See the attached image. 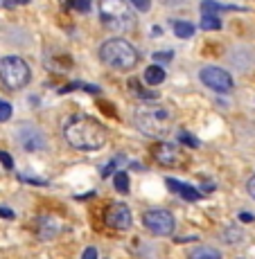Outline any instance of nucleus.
I'll return each instance as SVG.
<instances>
[{"instance_id":"bb28decb","label":"nucleus","mask_w":255,"mask_h":259,"mask_svg":"<svg viewBox=\"0 0 255 259\" xmlns=\"http://www.w3.org/2000/svg\"><path fill=\"white\" fill-rule=\"evenodd\" d=\"M0 217H5V219H14V212L9 210V207H3V205H0Z\"/></svg>"},{"instance_id":"ddd939ff","label":"nucleus","mask_w":255,"mask_h":259,"mask_svg":"<svg viewBox=\"0 0 255 259\" xmlns=\"http://www.w3.org/2000/svg\"><path fill=\"white\" fill-rule=\"evenodd\" d=\"M190 259H222V252L217 248H210V246H199L190 252Z\"/></svg>"},{"instance_id":"2eb2a0df","label":"nucleus","mask_w":255,"mask_h":259,"mask_svg":"<svg viewBox=\"0 0 255 259\" xmlns=\"http://www.w3.org/2000/svg\"><path fill=\"white\" fill-rule=\"evenodd\" d=\"M235 5H222V3H214V0H203L201 3V14H212V12H235Z\"/></svg>"},{"instance_id":"393cba45","label":"nucleus","mask_w":255,"mask_h":259,"mask_svg":"<svg viewBox=\"0 0 255 259\" xmlns=\"http://www.w3.org/2000/svg\"><path fill=\"white\" fill-rule=\"evenodd\" d=\"M246 189H248V196H251L253 198V201H255V176L251 178V181H248L246 183Z\"/></svg>"},{"instance_id":"0eeeda50","label":"nucleus","mask_w":255,"mask_h":259,"mask_svg":"<svg viewBox=\"0 0 255 259\" xmlns=\"http://www.w3.org/2000/svg\"><path fill=\"white\" fill-rule=\"evenodd\" d=\"M199 77H201V81L214 93H231L233 91V77L217 66H206L199 72Z\"/></svg>"},{"instance_id":"9d476101","label":"nucleus","mask_w":255,"mask_h":259,"mask_svg":"<svg viewBox=\"0 0 255 259\" xmlns=\"http://www.w3.org/2000/svg\"><path fill=\"white\" fill-rule=\"evenodd\" d=\"M106 223L113 228V230H120V232L131 230L133 217H131L129 205H124V203H111L106 210Z\"/></svg>"},{"instance_id":"f03ea898","label":"nucleus","mask_w":255,"mask_h":259,"mask_svg":"<svg viewBox=\"0 0 255 259\" xmlns=\"http://www.w3.org/2000/svg\"><path fill=\"white\" fill-rule=\"evenodd\" d=\"M138 131L149 138H167L174 126V115L163 104H140L133 113Z\"/></svg>"},{"instance_id":"b1692460","label":"nucleus","mask_w":255,"mask_h":259,"mask_svg":"<svg viewBox=\"0 0 255 259\" xmlns=\"http://www.w3.org/2000/svg\"><path fill=\"white\" fill-rule=\"evenodd\" d=\"M82 259H97V248H86L84 250V255H82Z\"/></svg>"},{"instance_id":"f3484780","label":"nucleus","mask_w":255,"mask_h":259,"mask_svg":"<svg viewBox=\"0 0 255 259\" xmlns=\"http://www.w3.org/2000/svg\"><path fill=\"white\" fill-rule=\"evenodd\" d=\"M174 34H176L178 38H190L194 34V25L188 21H176L174 23Z\"/></svg>"},{"instance_id":"7ed1b4c3","label":"nucleus","mask_w":255,"mask_h":259,"mask_svg":"<svg viewBox=\"0 0 255 259\" xmlns=\"http://www.w3.org/2000/svg\"><path fill=\"white\" fill-rule=\"evenodd\" d=\"M99 59L104 66L116 70H133L140 61V54L127 38H108L99 48Z\"/></svg>"},{"instance_id":"6ab92c4d","label":"nucleus","mask_w":255,"mask_h":259,"mask_svg":"<svg viewBox=\"0 0 255 259\" xmlns=\"http://www.w3.org/2000/svg\"><path fill=\"white\" fill-rule=\"evenodd\" d=\"M68 7L75 9V12L86 14L88 9H91V3H88V0H68Z\"/></svg>"},{"instance_id":"a211bd4d","label":"nucleus","mask_w":255,"mask_h":259,"mask_svg":"<svg viewBox=\"0 0 255 259\" xmlns=\"http://www.w3.org/2000/svg\"><path fill=\"white\" fill-rule=\"evenodd\" d=\"M201 29H222V21L214 14H203L201 16Z\"/></svg>"},{"instance_id":"4468645a","label":"nucleus","mask_w":255,"mask_h":259,"mask_svg":"<svg viewBox=\"0 0 255 259\" xmlns=\"http://www.w3.org/2000/svg\"><path fill=\"white\" fill-rule=\"evenodd\" d=\"M144 81H147L149 86H158V83L165 81V70L161 66H149L147 70H144Z\"/></svg>"},{"instance_id":"39448f33","label":"nucleus","mask_w":255,"mask_h":259,"mask_svg":"<svg viewBox=\"0 0 255 259\" xmlns=\"http://www.w3.org/2000/svg\"><path fill=\"white\" fill-rule=\"evenodd\" d=\"M32 79L29 66L23 61L21 57H5L0 59V81L3 86H7L9 91H18L25 88Z\"/></svg>"},{"instance_id":"20e7f679","label":"nucleus","mask_w":255,"mask_h":259,"mask_svg":"<svg viewBox=\"0 0 255 259\" xmlns=\"http://www.w3.org/2000/svg\"><path fill=\"white\" fill-rule=\"evenodd\" d=\"M99 18H102L104 27L113 29V32H131L136 27V16L129 9L127 0H102Z\"/></svg>"},{"instance_id":"412c9836","label":"nucleus","mask_w":255,"mask_h":259,"mask_svg":"<svg viewBox=\"0 0 255 259\" xmlns=\"http://www.w3.org/2000/svg\"><path fill=\"white\" fill-rule=\"evenodd\" d=\"M178 140H181L183 144H188V147H192V149H197L199 147V140L194 136H190V133H178Z\"/></svg>"},{"instance_id":"4be33fe9","label":"nucleus","mask_w":255,"mask_h":259,"mask_svg":"<svg viewBox=\"0 0 255 259\" xmlns=\"http://www.w3.org/2000/svg\"><path fill=\"white\" fill-rule=\"evenodd\" d=\"M129 3H131L138 12H147V9L152 7V0H129Z\"/></svg>"},{"instance_id":"f257e3e1","label":"nucleus","mask_w":255,"mask_h":259,"mask_svg":"<svg viewBox=\"0 0 255 259\" xmlns=\"http://www.w3.org/2000/svg\"><path fill=\"white\" fill-rule=\"evenodd\" d=\"M63 138L77 151H97L108 140V133L97 119L88 115H72L63 124Z\"/></svg>"},{"instance_id":"aec40b11","label":"nucleus","mask_w":255,"mask_h":259,"mask_svg":"<svg viewBox=\"0 0 255 259\" xmlns=\"http://www.w3.org/2000/svg\"><path fill=\"white\" fill-rule=\"evenodd\" d=\"M9 117H12V104L0 99V122H7Z\"/></svg>"},{"instance_id":"dca6fc26","label":"nucleus","mask_w":255,"mask_h":259,"mask_svg":"<svg viewBox=\"0 0 255 259\" xmlns=\"http://www.w3.org/2000/svg\"><path fill=\"white\" fill-rule=\"evenodd\" d=\"M113 185L120 194H129V189H131V183H129V174L127 171H116L113 174Z\"/></svg>"},{"instance_id":"a878e982","label":"nucleus","mask_w":255,"mask_h":259,"mask_svg":"<svg viewBox=\"0 0 255 259\" xmlns=\"http://www.w3.org/2000/svg\"><path fill=\"white\" fill-rule=\"evenodd\" d=\"M154 57H156L158 61H169V59H172V52H156Z\"/></svg>"},{"instance_id":"cd10ccee","label":"nucleus","mask_w":255,"mask_h":259,"mask_svg":"<svg viewBox=\"0 0 255 259\" xmlns=\"http://www.w3.org/2000/svg\"><path fill=\"white\" fill-rule=\"evenodd\" d=\"M239 219H242V221H246V223H251L253 221V214H239Z\"/></svg>"},{"instance_id":"6e6552de","label":"nucleus","mask_w":255,"mask_h":259,"mask_svg":"<svg viewBox=\"0 0 255 259\" xmlns=\"http://www.w3.org/2000/svg\"><path fill=\"white\" fill-rule=\"evenodd\" d=\"M16 138L18 144L27 151H39V149H46V133L41 131L34 124H23V126L16 128Z\"/></svg>"},{"instance_id":"f8f14e48","label":"nucleus","mask_w":255,"mask_h":259,"mask_svg":"<svg viewBox=\"0 0 255 259\" xmlns=\"http://www.w3.org/2000/svg\"><path fill=\"white\" fill-rule=\"evenodd\" d=\"M167 187L172 189L176 196H181V198H186V201H199V198L203 196L199 189H194L192 185H186V183H178V181H174V178H167Z\"/></svg>"},{"instance_id":"9b49d317","label":"nucleus","mask_w":255,"mask_h":259,"mask_svg":"<svg viewBox=\"0 0 255 259\" xmlns=\"http://www.w3.org/2000/svg\"><path fill=\"white\" fill-rule=\"evenodd\" d=\"M59 232H61V223H59L57 219H52V217H41V219H39V226H37L39 239L50 241V239H54Z\"/></svg>"},{"instance_id":"1a4fd4ad","label":"nucleus","mask_w":255,"mask_h":259,"mask_svg":"<svg viewBox=\"0 0 255 259\" xmlns=\"http://www.w3.org/2000/svg\"><path fill=\"white\" fill-rule=\"evenodd\" d=\"M152 158L163 167H181L183 160H186V156L178 151V147H174L169 142H158L152 149Z\"/></svg>"},{"instance_id":"c85d7f7f","label":"nucleus","mask_w":255,"mask_h":259,"mask_svg":"<svg viewBox=\"0 0 255 259\" xmlns=\"http://www.w3.org/2000/svg\"><path fill=\"white\" fill-rule=\"evenodd\" d=\"M163 5H181V3H186V0H161Z\"/></svg>"},{"instance_id":"5701e85b","label":"nucleus","mask_w":255,"mask_h":259,"mask_svg":"<svg viewBox=\"0 0 255 259\" xmlns=\"http://www.w3.org/2000/svg\"><path fill=\"white\" fill-rule=\"evenodd\" d=\"M0 165H3L5 169H14V160L7 151H0Z\"/></svg>"},{"instance_id":"423d86ee","label":"nucleus","mask_w":255,"mask_h":259,"mask_svg":"<svg viewBox=\"0 0 255 259\" xmlns=\"http://www.w3.org/2000/svg\"><path fill=\"white\" fill-rule=\"evenodd\" d=\"M142 223H144V228L156 237H169L174 232V217L167 210H161V207H154V210L144 212Z\"/></svg>"}]
</instances>
